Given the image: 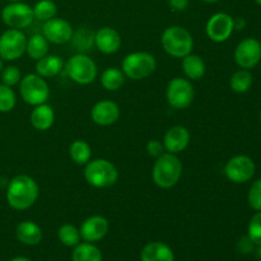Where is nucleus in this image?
I'll return each mask as SVG.
<instances>
[{
	"label": "nucleus",
	"instance_id": "1",
	"mask_svg": "<svg viewBox=\"0 0 261 261\" xmlns=\"http://www.w3.org/2000/svg\"><path fill=\"white\" fill-rule=\"evenodd\" d=\"M40 196L37 181L28 175H18L7 188V201L14 211H27L35 205Z\"/></svg>",
	"mask_w": 261,
	"mask_h": 261
},
{
	"label": "nucleus",
	"instance_id": "2",
	"mask_svg": "<svg viewBox=\"0 0 261 261\" xmlns=\"http://www.w3.org/2000/svg\"><path fill=\"white\" fill-rule=\"evenodd\" d=\"M182 176V163L177 154L165 152L155 158L152 168V180L160 189L173 188Z\"/></svg>",
	"mask_w": 261,
	"mask_h": 261
},
{
	"label": "nucleus",
	"instance_id": "3",
	"mask_svg": "<svg viewBox=\"0 0 261 261\" xmlns=\"http://www.w3.org/2000/svg\"><path fill=\"white\" fill-rule=\"evenodd\" d=\"M161 45L166 54L176 59H182L193 53V35L182 25H170L161 36Z\"/></svg>",
	"mask_w": 261,
	"mask_h": 261
},
{
	"label": "nucleus",
	"instance_id": "4",
	"mask_svg": "<svg viewBox=\"0 0 261 261\" xmlns=\"http://www.w3.org/2000/svg\"><path fill=\"white\" fill-rule=\"evenodd\" d=\"M84 180L97 189L111 188L119 180V170L109 160H91L84 167Z\"/></svg>",
	"mask_w": 261,
	"mask_h": 261
},
{
	"label": "nucleus",
	"instance_id": "5",
	"mask_svg": "<svg viewBox=\"0 0 261 261\" xmlns=\"http://www.w3.org/2000/svg\"><path fill=\"white\" fill-rule=\"evenodd\" d=\"M157 69V60L147 51L127 54L121 63V70L132 81H142L152 75Z\"/></svg>",
	"mask_w": 261,
	"mask_h": 261
},
{
	"label": "nucleus",
	"instance_id": "6",
	"mask_svg": "<svg viewBox=\"0 0 261 261\" xmlns=\"http://www.w3.org/2000/svg\"><path fill=\"white\" fill-rule=\"evenodd\" d=\"M64 68L69 78L74 83L81 86H88L93 83L98 75V69L94 60L84 53H78L70 56L69 60L64 64Z\"/></svg>",
	"mask_w": 261,
	"mask_h": 261
},
{
	"label": "nucleus",
	"instance_id": "7",
	"mask_svg": "<svg viewBox=\"0 0 261 261\" xmlns=\"http://www.w3.org/2000/svg\"><path fill=\"white\" fill-rule=\"evenodd\" d=\"M19 93L25 103L35 107L47 102L50 97V87L45 78L36 73H31L20 79Z\"/></svg>",
	"mask_w": 261,
	"mask_h": 261
},
{
	"label": "nucleus",
	"instance_id": "8",
	"mask_svg": "<svg viewBox=\"0 0 261 261\" xmlns=\"http://www.w3.org/2000/svg\"><path fill=\"white\" fill-rule=\"evenodd\" d=\"M195 91L191 84V81L188 78H176L171 79L166 88V99L167 103L175 110H185L193 103Z\"/></svg>",
	"mask_w": 261,
	"mask_h": 261
},
{
	"label": "nucleus",
	"instance_id": "9",
	"mask_svg": "<svg viewBox=\"0 0 261 261\" xmlns=\"http://www.w3.org/2000/svg\"><path fill=\"white\" fill-rule=\"evenodd\" d=\"M27 37L23 31L8 28L0 35V59L14 61L25 54Z\"/></svg>",
	"mask_w": 261,
	"mask_h": 261
},
{
	"label": "nucleus",
	"instance_id": "10",
	"mask_svg": "<svg viewBox=\"0 0 261 261\" xmlns=\"http://www.w3.org/2000/svg\"><path fill=\"white\" fill-rule=\"evenodd\" d=\"M2 19L7 27L23 31L32 24L35 15L31 5L23 2H17L5 5L2 10Z\"/></svg>",
	"mask_w": 261,
	"mask_h": 261
},
{
	"label": "nucleus",
	"instance_id": "11",
	"mask_svg": "<svg viewBox=\"0 0 261 261\" xmlns=\"http://www.w3.org/2000/svg\"><path fill=\"white\" fill-rule=\"evenodd\" d=\"M256 171L255 162L249 155H234L224 166V175L231 182L245 184L251 180Z\"/></svg>",
	"mask_w": 261,
	"mask_h": 261
},
{
	"label": "nucleus",
	"instance_id": "12",
	"mask_svg": "<svg viewBox=\"0 0 261 261\" xmlns=\"http://www.w3.org/2000/svg\"><path fill=\"white\" fill-rule=\"evenodd\" d=\"M234 31V19L229 14L218 12L212 15L205 25L206 36L217 43L226 42Z\"/></svg>",
	"mask_w": 261,
	"mask_h": 261
},
{
	"label": "nucleus",
	"instance_id": "13",
	"mask_svg": "<svg viewBox=\"0 0 261 261\" xmlns=\"http://www.w3.org/2000/svg\"><path fill=\"white\" fill-rule=\"evenodd\" d=\"M234 61L241 69L255 68L261 61V42L257 38L247 37L242 40L234 50Z\"/></svg>",
	"mask_w": 261,
	"mask_h": 261
},
{
	"label": "nucleus",
	"instance_id": "14",
	"mask_svg": "<svg viewBox=\"0 0 261 261\" xmlns=\"http://www.w3.org/2000/svg\"><path fill=\"white\" fill-rule=\"evenodd\" d=\"M42 35L46 40L54 45H64L70 42L73 38V25L64 18L55 17L53 19L43 22Z\"/></svg>",
	"mask_w": 261,
	"mask_h": 261
},
{
	"label": "nucleus",
	"instance_id": "15",
	"mask_svg": "<svg viewBox=\"0 0 261 261\" xmlns=\"http://www.w3.org/2000/svg\"><path fill=\"white\" fill-rule=\"evenodd\" d=\"M191 140L190 132L184 125H175L166 132L163 137L165 150L172 154H178L189 147Z\"/></svg>",
	"mask_w": 261,
	"mask_h": 261
},
{
	"label": "nucleus",
	"instance_id": "16",
	"mask_svg": "<svg viewBox=\"0 0 261 261\" xmlns=\"http://www.w3.org/2000/svg\"><path fill=\"white\" fill-rule=\"evenodd\" d=\"M120 117V107L116 102L102 99L93 105L91 110V119L99 126L114 125Z\"/></svg>",
	"mask_w": 261,
	"mask_h": 261
},
{
	"label": "nucleus",
	"instance_id": "17",
	"mask_svg": "<svg viewBox=\"0 0 261 261\" xmlns=\"http://www.w3.org/2000/svg\"><path fill=\"white\" fill-rule=\"evenodd\" d=\"M110 229V223L103 216H92L82 223L79 232L86 242H98L103 239Z\"/></svg>",
	"mask_w": 261,
	"mask_h": 261
},
{
	"label": "nucleus",
	"instance_id": "18",
	"mask_svg": "<svg viewBox=\"0 0 261 261\" xmlns=\"http://www.w3.org/2000/svg\"><path fill=\"white\" fill-rule=\"evenodd\" d=\"M121 36L112 27H102L94 33V46L105 55L117 53L121 47Z\"/></svg>",
	"mask_w": 261,
	"mask_h": 261
},
{
	"label": "nucleus",
	"instance_id": "19",
	"mask_svg": "<svg viewBox=\"0 0 261 261\" xmlns=\"http://www.w3.org/2000/svg\"><path fill=\"white\" fill-rule=\"evenodd\" d=\"M31 125L38 132H46L55 122V111L47 103L37 105L31 112Z\"/></svg>",
	"mask_w": 261,
	"mask_h": 261
},
{
	"label": "nucleus",
	"instance_id": "20",
	"mask_svg": "<svg viewBox=\"0 0 261 261\" xmlns=\"http://www.w3.org/2000/svg\"><path fill=\"white\" fill-rule=\"evenodd\" d=\"M18 241L27 246H36L42 241V229L32 221H22L15 228Z\"/></svg>",
	"mask_w": 261,
	"mask_h": 261
},
{
	"label": "nucleus",
	"instance_id": "21",
	"mask_svg": "<svg viewBox=\"0 0 261 261\" xmlns=\"http://www.w3.org/2000/svg\"><path fill=\"white\" fill-rule=\"evenodd\" d=\"M142 261H175V254L168 245L155 241L145 245L140 252Z\"/></svg>",
	"mask_w": 261,
	"mask_h": 261
},
{
	"label": "nucleus",
	"instance_id": "22",
	"mask_svg": "<svg viewBox=\"0 0 261 261\" xmlns=\"http://www.w3.org/2000/svg\"><path fill=\"white\" fill-rule=\"evenodd\" d=\"M182 71L189 81H200L206 73V65L203 58H200L196 54H189L185 58H182Z\"/></svg>",
	"mask_w": 261,
	"mask_h": 261
},
{
	"label": "nucleus",
	"instance_id": "23",
	"mask_svg": "<svg viewBox=\"0 0 261 261\" xmlns=\"http://www.w3.org/2000/svg\"><path fill=\"white\" fill-rule=\"evenodd\" d=\"M36 74L42 78H53L56 76L64 69V61L60 56L46 55L36 61Z\"/></svg>",
	"mask_w": 261,
	"mask_h": 261
},
{
	"label": "nucleus",
	"instance_id": "24",
	"mask_svg": "<svg viewBox=\"0 0 261 261\" xmlns=\"http://www.w3.org/2000/svg\"><path fill=\"white\" fill-rule=\"evenodd\" d=\"M125 79H126V76L122 73L121 69L112 66V68H107L102 71L99 81H101L102 87L105 89L110 92H115L119 91L124 86Z\"/></svg>",
	"mask_w": 261,
	"mask_h": 261
},
{
	"label": "nucleus",
	"instance_id": "25",
	"mask_svg": "<svg viewBox=\"0 0 261 261\" xmlns=\"http://www.w3.org/2000/svg\"><path fill=\"white\" fill-rule=\"evenodd\" d=\"M48 48H50V42L46 40L43 35H33L27 38L25 54L33 60L37 61L47 55Z\"/></svg>",
	"mask_w": 261,
	"mask_h": 261
},
{
	"label": "nucleus",
	"instance_id": "26",
	"mask_svg": "<svg viewBox=\"0 0 261 261\" xmlns=\"http://www.w3.org/2000/svg\"><path fill=\"white\" fill-rule=\"evenodd\" d=\"M69 157L75 165L86 166L91 161L92 148L86 140L76 139L69 147Z\"/></svg>",
	"mask_w": 261,
	"mask_h": 261
},
{
	"label": "nucleus",
	"instance_id": "27",
	"mask_svg": "<svg viewBox=\"0 0 261 261\" xmlns=\"http://www.w3.org/2000/svg\"><path fill=\"white\" fill-rule=\"evenodd\" d=\"M73 261H102V252L91 242L78 244L71 254Z\"/></svg>",
	"mask_w": 261,
	"mask_h": 261
},
{
	"label": "nucleus",
	"instance_id": "28",
	"mask_svg": "<svg viewBox=\"0 0 261 261\" xmlns=\"http://www.w3.org/2000/svg\"><path fill=\"white\" fill-rule=\"evenodd\" d=\"M35 19L47 22L58 14V5L54 0H38L32 7Z\"/></svg>",
	"mask_w": 261,
	"mask_h": 261
},
{
	"label": "nucleus",
	"instance_id": "29",
	"mask_svg": "<svg viewBox=\"0 0 261 261\" xmlns=\"http://www.w3.org/2000/svg\"><path fill=\"white\" fill-rule=\"evenodd\" d=\"M252 74L246 69H241L233 73V75L229 79V86L231 89L236 93H246L252 86Z\"/></svg>",
	"mask_w": 261,
	"mask_h": 261
},
{
	"label": "nucleus",
	"instance_id": "30",
	"mask_svg": "<svg viewBox=\"0 0 261 261\" xmlns=\"http://www.w3.org/2000/svg\"><path fill=\"white\" fill-rule=\"evenodd\" d=\"M58 237L61 244L66 247H75L81 241V232L73 224H63L58 229Z\"/></svg>",
	"mask_w": 261,
	"mask_h": 261
},
{
	"label": "nucleus",
	"instance_id": "31",
	"mask_svg": "<svg viewBox=\"0 0 261 261\" xmlns=\"http://www.w3.org/2000/svg\"><path fill=\"white\" fill-rule=\"evenodd\" d=\"M17 105V96L15 92L13 91L12 87L0 84V112L7 114L10 112Z\"/></svg>",
	"mask_w": 261,
	"mask_h": 261
},
{
	"label": "nucleus",
	"instance_id": "32",
	"mask_svg": "<svg viewBox=\"0 0 261 261\" xmlns=\"http://www.w3.org/2000/svg\"><path fill=\"white\" fill-rule=\"evenodd\" d=\"M247 236L254 245L261 246V212H256L247 226Z\"/></svg>",
	"mask_w": 261,
	"mask_h": 261
},
{
	"label": "nucleus",
	"instance_id": "33",
	"mask_svg": "<svg viewBox=\"0 0 261 261\" xmlns=\"http://www.w3.org/2000/svg\"><path fill=\"white\" fill-rule=\"evenodd\" d=\"M247 203L250 208L255 212H261V178H257L250 186L249 194H247Z\"/></svg>",
	"mask_w": 261,
	"mask_h": 261
},
{
	"label": "nucleus",
	"instance_id": "34",
	"mask_svg": "<svg viewBox=\"0 0 261 261\" xmlns=\"http://www.w3.org/2000/svg\"><path fill=\"white\" fill-rule=\"evenodd\" d=\"M0 75H2V83L9 87L17 86V84H19L20 79H22L20 70L14 65H9L7 66V68H3Z\"/></svg>",
	"mask_w": 261,
	"mask_h": 261
},
{
	"label": "nucleus",
	"instance_id": "35",
	"mask_svg": "<svg viewBox=\"0 0 261 261\" xmlns=\"http://www.w3.org/2000/svg\"><path fill=\"white\" fill-rule=\"evenodd\" d=\"M74 45L78 47V50H88L92 45H94V35H92L88 31H79V32L74 33L73 38Z\"/></svg>",
	"mask_w": 261,
	"mask_h": 261
},
{
	"label": "nucleus",
	"instance_id": "36",
	"mask_svg": "<svg viewBox=\"0 0 261 261\" xmlns=\"http://www.w3.org/2000/svg\"><path fill=\"white\" fill-rule=\"evenodd\" d=\"M145 149H147V153L150 155V157L158 158L162 153H165V147H163V143H161L160 140L152 139L147 143L145 145Z\"/></svg>",
	"mask_w": 261,
	"mask_h": 261
},
{
	"label": "nucleus",
	"instance_id": "37",
	"mask_svg": "<svg viewBox=\"0 0 261 261\" xmlns=\"http://www.w3.org/2000/svg\"><path fill=\"white\" fill-rule=\"evenodd\" d=\"M190 0H168V5L173 12H184L189 7Z\"/></svg>",
	"mask_w": 261,
	"mask_h": 261
},
{
	"label": "nucleus",
	"instance_id": "38",
	"mask_svg": "<svg viewBox=\"0 0 261 261\" xmlns=\"http://www.w3.org/2000/svg\"><path fill=\"white\" fill-rule=\"evenodd\" d=\"M240 246H242L240 250L246 254V252L252 251V249H254V242L249 239V236H246V237H244L241 241H240Z\"/></svg>",
	"mask_w": 261,
	"mask_h": 261
},
{
	"label": "nucleus",
	"instance_id": "39",
	"mask_svg": "<svg viewBox=\"0 0 261 261\" xmlns=\"http://www.w3.org/2000/svg\"><path fill=\"white\" fill-rule=\"evenodd\" d=\"M10 261H31V260L27 259V257H24V256H17V257H14V259H12Z\"/></svg>",
	"mask_w": 261,
	"mask_h": 261
},
{
	"label": "nucleus",
	"instance_id": "40",
	"mask_svg": "<svg viewBox=\"0 0 261 261\" xmlns=\"http://www.w3.org/2000/svg\"><path fill=\"white\" fill-rule=\"evenodd\" d=\"M204 3H208V4H216V3L221 2V0H203Z\"/></svg>",
	"mask_w": 261,
	"mask_h": 261
},
{
	"label": "nucleus",
	"instance_id": "41",
	"mask_svg": "<svg viewBox=\"0 0 261 261\" xmlns=\"http://www.w3.org/2000/svg\"><path fill=\"white\" fill-rule=\"evenodd\" d=\"M2 70H3V60L0 59V73H2Z\"/></svg>",
	"mask_w": 261,
	"mask_h": 261
},
{
	"label": "nucleus",
	"instance_id": "42",
	"mask_svg": "<svg viewBox=\"0 0 261 261\" xmlns=\"http://www.w3.org/2000/svg\"><path fill=\"white\" fill-rule=\"evenodd\" d=\"M8 2H10V3H17V2H23V0H8Z\"/></svg>",
	"mask_w": 261,
	"mask_h": 261
},
{
	"label": "nucleus",
	"instance_id": "43",
	"mask_svg": "<svg viewBox=\"0 0 261 261\" xmlns=\"http://www.w3.org/2000/svg\"><path fill=\"white\" fill-rule=\"evenodd\" d=\"M257 255H259V257L261 259V246H259V252H257Z\"/></svg>",
	"mask_w": 261,
	"mask_h": 261
},
{
	"label": "nucleus",
	"instance_id": "44",
	"mask_svg": "<svg viewBox=\"0 0 261 261\" xmlns=\"http://www.w3.org/2000/svg\"><path fill=\"white\" fill-rule=\"evenodd\" d=\"M255 3H256L257 5H260V7H261V0H255Z\"/></svg>",
	"mask_w": 261,
	"mask_h": 261
},
{
	"label": "nucleus",
	"instance_id": "45",
	"mask_svg": "<svg viewBox=\"0 0 261 261\" xmlns=\"http://www.w3.org/2000/svg\"><path fill=\"white\" fill-rule=\"evenodd\" d=\"M260 121H261V112H260Z\"/></svg>",
	"mask_w": 261,
	"mask_h": 261
},
{
	"label": "nucleus",
	"instance_id": "46",
	"mask_svg": "<svg viewBox=\"0 0 261 261\" xmlns=\"http://www.w3.org/2000/svg\"><path fill=\"white\" fill-rule=\"evenodd\" d=\"M0 135H2V132H0Z\"/></svg>",
	"mask_w": 261,
	"mask_h": 261
}]
</instances>
